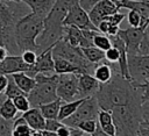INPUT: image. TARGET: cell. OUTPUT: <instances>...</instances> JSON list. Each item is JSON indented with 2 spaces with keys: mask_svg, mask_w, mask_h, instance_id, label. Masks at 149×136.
<instances>
[{
  "mask_svg": "<svg viewBox=\"0 0 149 136\" xmlns=\"http://www.w3.org/2000/svg\"><path fill=\"white\" fill-rule=\"evenodd\" d=\"M112 69L113 74L111 79L104 84H100L99 90L95 93L99 109L109 112L116 106L126 105L137 99L142 100L140 88L134 86L130 80L120 74L116 63H112Z\"/></svg>",
  "mask_w": 149,
  "mask_h": 136,
  "instance_id": "obj_1",
  "label": "cell"
},
{
  "mask_svg": "<svg viewBox=\"0 0 149 136\" xmlns=\"http://www.w3.org/2000/svg\"><path fill=\"white\" fill-rule=\"evenodd\" d=\"M44 17L33 12L20 17L14 26V37L20 53L24 50H34L37 55L40 48L36 44V38L43 29Z\"/></svg>",
  "mask_w": 149,
  "mask_h": 136,
  "instance_id": "obj_2",
  "label": "cell"
},
{
  "mask_svg": "<svg viewBox=\"0 0 149 136\" xmlns=\"http://www.w3.org/2000/svg\"><path fill=\"white\" fill-rule=\"evenodd\" d=\"M142 100L137 99L126 105L116 106L109 112L115 126V136H135L142 122Z\"/></svg>",
  "mask_w": 149,
  "mask_h": 136,
  "instance_id": "obj_3",
  "label": "cell"
},
{
  "mask_svg": "<svg viewBox=\"0 0 149 136\" xmlns=\"http://www.w3.org/2000/svg\"><path fill=\"white\" fill-rule=\"evenodd\" d=\"M36 84L34 88L27 94L30 107H40L41 105L51 102L57 99L56 84L58 81V74L51 73H36L34 77Z\"/></svg>",
  "mask_w": 149,
  "mask_h": 136,
  "instance_id": "obj_4",
  "label": "cell"
},
{
  "mask_svg": "<svg viewBox=\"0 0 149 136\" xmlns=\"http://www.w3.org/2000/svg\"><path fill=\"white\" fill-rule=\"evenodd\" d=\"M98 112H99V106H98L95 95L84 98L80 105L74 110V113H72L69 117L64 119L62 122L69 127H77V124L84 120L97 119Z\"/></svg>",
  "mask_w": 149,
  "mask_h": 136,
  "instance_id": "obj_5",
  "label": "cell"
},
{
  "mask_svg": "<svg viewBox=\"0 0 149 136\" xmlns=\"http://www.w3.org/2000/svg\"><path fill=\"white\" fill-rule=\"evenodd\" d=\"M128 72L133 84L149 81V53L128 56Z\"/></svg>",
  "mask_w": 149,
  "mask_h": 136,
  "instance_id": "obj_6",
  "label": "cell"
},
{
  "mask_svg": "<svg viewBox=\"0 0 149 136\" xmlns=\"http://www.w3.org/2000/svg\"><path fill=\"white\" fill-rule=\"evenodd\" d=\"M56 94L62 101H73L80 99L78 94V73L58 74Z\"/></svg>",
  "mask_w": 149,
  "mask_h": 136,
  "instance_id": "obj_7",
  "label": "cell"
},
{
  "mask_svg": "<svg viewBox=\"0 0 149 136\" xmlns=\"http://www.w3.org/2000/svg\"><path fill=\"white\" fill-rule=\"evenodd\" d=\"M63 26H74L79 29L98 30V28L91 22L87 12L80 7L79 2H76L73 6H71L66 16L63 20Z\"/></svg>",
  "mask_w": 149,
  "mask_h": 136,
  "instance_id": "obj_8",
  "label": "cell"
},
{
  "mask_svg": "<svg viewBox=\"0 0 149 136\" xmlns=\"http://www.w3.org/2000/svg\"><path fill=\"white\" fill-rule=\"evenodd\" d=\"M118 36L123 41L126 51L128 56H134L139 53L140 43L143 36V28L142 27H129L126 29H120Z\"/></svg>",
  "mask_w": 149,
  "mask_h": 136,
  "instance_id": "obj_9",
  "label": "cell"
},
{
  "mask_svg": "<svg viewBox=\"0 0 149 136\" xmlns=\"http://www.w3.org/2000/svg\"><path fill=\"white\" fill-rule=\"evenodd\" d=\"M51 48H47L43 51H41L37 55L36 62L34 63V65L30 66L29 71H27L26 73L30 77H35L36 73H51L55 72L54 71V58H52V52H51Z\"/></svg>",
  "mask_w": 149,
  "mask_h": 136,
  "instance_id": "obj_10",
  "label": "cell"
},
{
  "mask_svg": "<svg viewBox=\"0 0 149 136\" xmlns=\"http://www.w3.org/2000/svg\"><path fill=\"white\" fill-rule=\"evenodd\" d=\"M120 10L116 6V3L112 0H100L99 2H97L88 12V17L91 20V22L97 27L99 24V22L105 19L106 16L111 15L112 13Z\"/></svg>",
  "mask_w": 149,
  "mask_h": 136,
  "instance_id": "obj_11",
  "label": "cell"
},
{
  "mask_svg": "<svg viewBox=\"0 0 149 136\" xmlns=\"http://www.w3.org/2000/svg\"><path fill=\"white\" fill-rule=\"evenodd\" d=\"M30 66L27 65L20 55H8L0 62V74H13L16 72H27Z\"/></svg>",
  "mask_w": 149,
  "mask_h": 136,
  "instance_id": "obj_12",
  "label": "cell"
},
{
  "mask_svg": "<svg viewBox=\"0 0 149 136\" xmlns=\"http://www.w3.org/2000/svg\"><path fill=\"white\" fill-rule=\"evenodd\" d=\"M99 81L90 73L78 74V94L80 99L95 95L99 90Z\"/></svg>",
  "mask_w": 149,
  "mask_h": 136,
  "instance_id": "obj_13",
  "label": "cell"
},
{
  "mask_svg": "<svg viewBox=\"0 0 149 136\" xmlns=\"http://www.w3.org/2000/svg\"><path fill=\"white\" fill-rule=\"evenodd\" d=\"M63 38L71 44L72 46H79V48H86L90 45H93L91 42H88L84 35L81 29L74 27V26H64V35Z\"/></svg>",
  "mask_w": 149,
  "mask_h": 136,
  "instance_id": "obj_14",
  "label": "cell"
},
{
  "mask_svg": "<svg viewBox=\"0 0 149 136\" xmlns=\"http://www.w3.org/2000/svg\"><path fill=\"white\" fill-rule=\"evenodd\" d=\"M22 117L33 130H44L45 119L38 107H30L28 110L22 113Z\"/></svg>",
  "mask_w": 149,
  "mask_h": 136,
  "instance_id": "obj_15",
  "label": "cell"
},
{
  "mask_svg": "<svg viewBox=\"0 0 149 136\" xmlns=\"http://www.w3.org/2000/svg\"><path fill=\"white\" fill-rule=\"evenodd\" d=\"M21 1L29 8L30 12L45 17L48 13L51 10L56 0H21Z\"/></svg>",
  "mask_w": 149,
  "mask_h": 136,
  "instance_id": "obj_16",
  "label": "cell"
},
{
  "mask_svg": "<svg viewBox=\"0 0 149 136\" xmlns=\"http://www.w3.org/2000/svg\"><path fill=\"white\" fill-rule=\"evenodd\" d=\"M97 122H98V126L100 127V129L104 133H106L109 136H115L116 130H115V126H114L111 112L99 109L98 115H97Z\"/></svg>",
  "mask_w": 149,
  "mask_h": 136,
  "instance_id": "obj_17",
  "label": "cell"
},
{
  "mask_svg": "<svg viewBox=\"0 0 149 136\" xmlns=\"http://www.w3.org/2000/svg\"><path fill=\"white\" fill-rule=\"evenodd\" d=\"M113 74V69H112V63L107 62L106 59L99 62L94 70H93V73L92 76L99 81V84H104L106 81H108L111 79Z\"/></svg>",
  "mask_w": 149,
  "mask_h": 136,
  "instance_id": "obj_18",
  "label": "cell"
},
{
  "mask_svg": "<svg viewBox=\"0 0 149 136\" xmlns=\"http://www.w3.org/2000/svg\"><path fill=\"white\" fill-rule=\"evenodd\" d=\"M10 76H12V78L14 79L15 84L19 86V88H20L23 93H26V94H28V93L34 88V86H35V84H36L35 78L28 76L26 72H16V73H13V74H10Z\"/></svg>",
  "mask_w": 149,
  "mask_h": 136,
  "instance_id": "obj_19",
  "label": "cell"
},
{
  "mask_svg": "<svg viewBox=\"0 0 149 136\" xmlns=\"http://www.w3.org/2000/svg\"><path fill=\"white\" fill-rule=\"evenodd\" d=\"M54 58V71L57 74H65V73H78L80 74L79 69L69 62L68 59L59 58V57H52Z\"/></svg>",
  "mask_w": 149,
  "mask_h": 136,
  "instance_id": "obj_20",
  "label": "cell"
},
{
  "mask_svg": "<svg viewBox=\"0 0 149 136\" xmlns=\"http://www.w3.org/2000/svg\"><path fill=\"white\" fill-rule=\"evenodd\" d=\"M61 103H62V100L59 98H57L56 100H54L51 102L41 105L38 108H40L42 115L44 116V119H57Z\"/></svg>",
  "mask_w": 149,
  "mask_h": 136,
  "instance_id": "obj_21",
  "label": "cell"
},
{
  "mask_svg": "<svg viewBox=\"0 0 149 136\" xmlns=\"http://www.w3.org/2000/svg\"><path fill=\"white\" fill-rule=\"evenodd\" d=\"M31 130L33 129L28 126V123L22 116L15 117V120H13V126L10 131L12 136H30Z\"/></svg>",
  "mask_w": 149,
  "mask_h": 136,
  "instance_id": "obj_22",
  "label": "cell"
},
{
  "mask_svg": "<svg viewBox=\"0 0 149 136\" xmlns=\"http://www.w3.org/2000/svg\"><path fill=\"white\" fill-rule=\"evenodd\" d=\"M81 101H83V99H77V100H73V101H62L59 110H58L57 120L63 121L64 119L69 117L72 113H74V110L77 109V107L80 105Z\"/></svg>",
  "mask_w": 149,
  "mask_h": 136,
  "instance_id": "obj_23",
  "label": "cell"
},
{
  "mask_svg": "<svg viewBox=\"0 0 149 136\" xmlns=\"http://www.w3.org/2000/svg\"><path fill=\"white\" fill-rule=\"evenodd\" d=\"M80 49H81V52L85 56V58L93 64H98L99 62L105 59V51L95 48L94 45H90V46L80 48Z\"/></svg>",
  "mask_w": 149,
  "mask_h": 136,
  "instance_id": "obj_24",
  "label": "cell"
},
{
  "mask_svg": "<svg viewBox=\"0 0 149 136\" xmlns=\"http://www.w3.org/2000/svg\"><path fill=\"white\" fill-rule=\"evenodd\" d=\"M17 109L15 108L12 99L6 98L0 106V116L3 117L5 120H14L17 115Z\"/></svg>",
  "mask_w": 149,
  "mask_h": 136,
  "instance_id": "obj_25",
  "label": "cell"
},
{
  "mask_svg": "<svg viewBox=\"0 0 149 136\" xmlns=\"http://www.w3.org/2000/svg\"><path fill=\"white\" fill-rule=\"evenodd\" d=\"M92 44H93L95 48H98V49H100V50H102V51H106L107 49H109V48L112 46V42H111L109 36H107V35H105V34H101L100 31L97 33V34L93 36V38H92Z\"/></svg>",
  "mask_w": 149,
  "mask_h": 136,
  "instance_id": "obj_26",
  "label": "cell"
},
{
  "mask_svg": "<svg viewBox=\"0 0 149 136\" xmlns=\"http://www.w3.org/2000/svg\"><path fill=\"white\" fill-rule=\"evenodd\" d=\"M7 78H8V81H7L6 90H5V92H3V94L6 95V98L13 99V98H15V96H17V95L26 94V93H23V92L19 88V86L15 84V81H14V79L12 78L10 74H7ZM26 95H27V94H26Z\"/></svg>",
  "mask_w": 149,
  "mask_h": 136,
  "instance_id": "obj_27",
  "label": "cell"
},
{
  "mask_svg": "<svg viewBox=\"0 0 149 136\" xmlns=\"http://www.w3.org/2000/svg\"><path fill=\"white\" fill-rule=\"evenodd\" d=\"M12 101H13L15 108L17 109V112H20V113H24L26 110H28L30 108V103H29V100L26 94L17 95V96L13 98Z\"/></svg>",
  "mask_w": 149,
  "mask_h": 136,
  "instance_id": "obj_28",
  "label": "cell"
},
{
  "mask_svg": "<svg viewBox=\"0 0 149 136\" xmlns=\"http://www.w3.org/2000/svg\"><path fill=\"white\" fill-rule=\"evenodd\" d=\"M97 126H98L97 119H88V120H84V121L79 122L77 124V128H79L84 134L91 135L97 129Z\"/></svg>",
  "mask_w": 149,
  "mask_h": 136,
  "instance_id": "obj_29",
  "label": "cell"
},
{
  "mask_svg": "<svg viewBox=\"0 0 149 136\" xmlns=\"http://www.w3.org/2000/svg\"><path fill=\"white\" fill-rule=\"evenodd\" d=\"M146 53H149V22L143 28V36L140 43L137 55H146Z\"/></svg>",
  "mask_w": 149,
  "mask_h": 136,
  "instance_id": "obj_30",
  "label": "cell"
},
{
  "mask_svg": "<svg viewBox=\"0 0 149 136\" xmlns=\"http://www.w3.org/2000/svg\"><path fill=\"white\" fill-rule=\"evenodd\" d=\"M127 17H128V23H129L130 27H134V28H136V27H142V28H143L142 17H141V15H140L137 12L129 9Z\"/></svg>",
  "mask_w": 149,
  "mask_h": 136,
  "instance_id": "obj_31",
  "label": "cell"
},
{
  "mask_svg": "<svg viewBox=\"0 0 149 136\" xmlns=\"http://www.w3.org/2000/svg\"><path fill=\"white\" fill-rule=\"evenodd\" d=\"M13 120H5L0 116V136H12Z\"/></svg>",
  "mask_w": 149,
  "mask_h": 136,
  "instance_id": "obj_32",
  "label": "cell"
},
{
  "mask_svg": "<svg viewBox=\"0 0 149 136\" xmlns=\"http://www.w3.org/2000/svg\"><path fill=\"white\" fill-rule=\"evenodd\" d=\"M20 56H21L22 60H23L27 65H29V66L34 65V63L36 62V58H37V53H36L34 50H24V51L21 52Z\"/></svg>",
  "mask_w": 149,
  "mask_h": 136,
  "instance_id": "obj_33",
  "label": "cell"
},
{
  "mask_svg": "<svg viewBox=\"0 0 149 136\" xmlns=\"http://www.w3.org/2000/svg\"><path fill=\"white\" fill-rule=\"evenodd\" d=\"M119 57H120V51L113 45L105 51V59L109 63H118Z\"/></svg>",
  "mask_w": 149,
  "mask_h": 136,
  "instance_id": "obj_34",
  "label": "cell"
},
{
  "mask_svg": "<svg viewBox=\"0 0 149 136\" xmlns=\"http://www.w3.org/2000/svg\"><path fill=\"white\" fill-rule=\"evenodd\" d=\"M125 14L123 13H121V12H119V10H116V12H114V13H112L111 15H108V16H106L105 19H102V20H107L111 24H114V26H120V23L123 21V19H125Z\"/></svg>",
  "mask_w": 149,
  "mask_h": 136,
  "instance_id": "obj_35",
  "label": "cell"
},
{
  "mask_svg": "<svg viewBox=\"0 0 149 136\" xmlns=\"http://www.w3.org/2000/svg\"><path fill=\"white\" fill-rule=\"evenodd\" d=\"M63 124L62 121L57 119H45V124H44V130L47 131H52L55 133L61 126Z\"/></svg>",
  "mask_w": 149,
  "mask_h": 136,
  "instance_id": "obj_36",
  "label": "cell"
},
{
  "mask_svg": "<svg viewBox=\"0 0 149 136\" xmlns=\"http://www.w3.org/2000/svg\"><path fill=\"white\" fill-rule=\"evenodd\" d=\"M132 84H133V83H132ZM133 85L140 88L142 101L149 99V81H146V83H142V84H133Z\"/></svg>",
  "mask_w": 149,
  "mask_h": 136,
  "instance_id": "obj_37",
  "label": "cell"
},
{
  "mask_svg": "<svg viewBox=\"0 0 149 136\" xmlns=\"http://www.w3.org/2000/svg\"><path fill=\"white\" fill-rule=\"evenodd\" d=\"M141 115H142V121H149V99L142 101Z\"/></svg>",
  "mask_w": 149,
  "mask_h": 136,
  "instance_id": "obj_38",
  "label": "cell"
},
{
  "mask_svg": "<svg viewBox=\"0 0 149 136\" xmlns=\"http://www.w3.org/2000/svg\"><path fill=\"white\" fill-rule=\"evenodd\" d=\"M71 133H72V127H69L64 123L55 131L56 136H71Z\"/></svg>",
  "mask_w": 149,
  "mask_h": 136,
  "instance_id": "obj_39",
  "label": "cell"
},
{
  "mask_svg": "<svg viewBox=\"0 0 149 136\" xmlns=\"http://www.w3.org/2000/svg\"><path fill=\"white\" fill-rule=\"evenodd\" d=\"M100 0H79L78 2H79V5H80V7L83 8V9H85L86 12H88L97 2H99Z\"/></svg>",
  "mask_w": 149,
  "mask_h": 136,
  "instance_id": "obj_40",
  "label": "cell"
},
{
  "mask_svg": "<svg viewBox=\"0 0 149 136\" xmlns=\"http://www.w3.org/2000/svg\"><path fill=\"white\" fill-rule=\"evenodd\" d=\"M7 81H8L7 76H5V74H0V94L5 92L6 86H7Z\"/></svg>",
  "mask_w": 149,
  "mask_h": 136,
  "instance_id": "obj_41",
  "label": "cell"
},
{
  "mask_svg": "<svg viewBox=\"0 0 149 136\" xmlns=\"http://www.w3.org/2000/svg\"><path fill=\"white\" fill-rule=\"evenodd\" d=\"M135 136H149V128L140 126V128H139V130H137Z\"/></svg>",
  "mask_w": 149,
  "mask_h": 136,
  "instance_id": "obj_42",
  "label": "cell"
},
{
  "mask_svg": "<svg viewBox=\"0 0 149 136\" xmlns=\"http://www.w3.org/2000/svg\"><path fill=\"white\" fill-rule=\"evenodd\" d=\"M8 55H9V53H8V50H7L3 45H0V62L3 60Z\"/></svg>",
  "mask_w": 149,
  "mask_h": 136,
  "instance_id": "obj_43",
  "label": "cell"
},
{
  "mask_svg": "<svg viewBox=\"0 0 149 136\" xmlns=\"http://www.w3.org/2000/svg\"><path fill=\"white\" fill-rule=\"evenodd\" d=\"M91 136H109V135H107L106 133H104V131L100 129V127L97 126V129L91 134Z\"/></svg>",
  "mask_w": 149,
  "mask_h": 136,
  "instance_id": "obj_44",
  "label": "cell"
},
{
  "mask_svg": "<svg viewBox=\"0 0 149 136\" xmlns=\"http://www.w3.org/2000/svg\"><path fill=\"white\" fill-rule=\"evenodd\" d=\"M30 136H43V130H31Z\"/></svg>",
  "mask_w": 149,
  "mask_h": 136,
  "instance_id": "obj_45",
  "label": "cell"
},
{
  "mask_svg": "<svg viewBox=\"0 0 149 136\" xmlns=\"http://www.w3.org/2000/svg\"><path fill=\"white\" fill-rule=\"evenodd\" d=\"M43 136H56V134H55V133H52V131L43 130Z\"/></svg>",
  "mask_w": 149,
  "mask_h": 136,
  "instance_id": "obj_46",
  "label": "cell"
},
{
  "mask_svg": "<svg viewBox=\"0 0 149 136\" xmlns=\"http://www.w3.org/2000/svg\"><path fill=\"white\" fill-rule=\"evenodd\" d=\"M140 126H141V127H146V128H149V121H142Z\"/></svg>",
  "mask_w": 149,
  "mask_h": 136,
  "instance_id": "obj_47",
  "label": "cell"
},
{
  "mask_svg": "<svg viewBox=\"0 0 149 136\" xmlns=\"http://www.w3.org/2000/svg\"><path fill=\"white\" fill-rule=\"evenodd\" d=\"M5 99H6V95H5L3 93H1V94H0V106H1V103L3 102Z\"/></svg>",
  "mask_w": 149,
  "mask_h": 136,
  "instance_id": "obj_48",
  "label": "cell"
},
{
  "mask_svg": "<svg viewBox=\"0 0 149 136\" xmlns=\"http://www.w3.org/2000/svg\"><path fill=\"white\" fill-rule=\"evenodd\" d=\"M3 1H21V0H3Z\"/></svg>",
  "mask_w": 149,
  "mask_h": 136,
  "instance_id": "obj_49",
  "label": "cell"
},
{
  "mask_svg": "<svg viewBox=\"0 0 149 136\" xmlns=\"http://www.w3.org/2000/svg\"><path fill=\"white\" fill-rule=\"evenodd\" d=\"M112 1H114V2H120V1H122V0H112Z\"/></svg>",
  "mask_w": 149,
  "mask_h": 136,
  "instance_id": "obj_50",
  "label": "cell"
},
{
  "mask_svg": "<svg viewBox=\"0 0 149 136\" xmlns=\"http://www.w3.org/2000/svg\"><path fill=\"white\" fill-rule=\"evenodd\" d=\"M81 136H91V135H88V134H84V135H81Z\"/></svg>",
  "mask_w": 149,
  "mask_h": 136,
  "instance_id": "obj_51",
  "label": "cell"
},
{
  "mask_svg": "<svg viewBox=\"0 0 149 136\" xmlns=\"http://www.w3.org/2000/svg\"><path fill=\"white\" fill-rule=\"evenodd\" d=\"M132 1H141V0H132Z\"/></svg>",
  "mask_w": 149,
  "mask_h": 136,
  "instance_id": "obj_52",
  "label": "cell"
}]
</instances>
